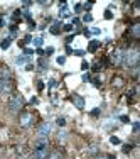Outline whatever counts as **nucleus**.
<instances>
[{"label": "nucleus", "instance_id": "1", "mask_svg": "<svg viewBox=\"0 0 140 159\" xmlns=\"http://www.w3.org/2000/svg\"><path fill=\"white\" fill-rule=\"evenodd\" d=\"M140 61V52L137 48H130L123 52V64L128 68H137Z\"/></svg>", "mask_w": 140, "mask_h": 159}, {"label": "nucleus", "instance_id": "2", "mask_svg": "<svg viewBox=\"0 0 140 159\" xmlns=\"http://www.w3.org/2000/svg\"><path fill=\"white\" fill-rule=\"evenodd\" d=\"M9 110L12 113H19L22 110V107H24V97L19 95V93H15V95H12L9 98Z\"/></svg>", "mask_w": 140, "mask_h": 159}, {"label": "nucleus", "instance_id": "3", "mask_svg": "<svg viewBox=\"0 0 140 159\" xmlns=\"http://www.w3.org/2000/svg\"><path fill=\"white\" fill-rule=\"evenodd\" d=\"M19 124H20V127H24V129L31 127L32 124H34V113H31V112H22L20 117H19Z\"/></svg>", "mask_w": 140, "mask_h": 159}, {"label": "nucleus", "instance_id": "4", "mask_svg": "<svg viewBox=\"0 0 140 159\" xmlns=\"http://www.w3.org/2000/svg\"><path fill=\"white\" fill-rule=\"evenodd\" d=\"M14 90V83L12 80H0V95L5 97V95H10Z\"/></svg>", "mask_w": 140, "mask_h": 159}, {"label": "nucleus", "instance_id": "5", "mask_svg": "<svg viewBox=\"0 0 140 159\" xmlns=\"http://www.w3.org/2000/svg\"><path fill=\"white\" fill-rule=\"evenodd\" d=\"M51 132H52V125H51V124H49V122H42L39 125V129H37V137H39V139L41 137H47Z\"/></svg>", "mask_w": 140, "mask_h": 159}, {"label": "nucleus", "instance_id": "6", "mask_svg": "<svg viewBox=\"0 0 140 159\" xmlns=\"http://www.w3.org/2000/svg\"><path fill=\"white\" fill-rule=\"evenodd\" d=\"M49 156V147H34L32 159H47Z\"/></svg>", "mask_w": 140, "mask_h": 159}, {"label": "nucleus", "instance_id": "7", "mask_svg": "<svg viewBox=\"0 0 140 159\" xmlns=\"http://www.w3.org/2000/svg\"><path fill=\"white\" fill-rule=\"evenodd\" d=\"M123 49H116V51H113L112 54V64L113 66H120V64H123Z\"/></svg>", "mask_w": 140, "mask_h": 159}, {"label": "nucleus", "instance_id": "8", "mask_svg": "<svg viewBox=\"0 0 140 159\" xmlns=\"http://www.w3.org/2000/svg\"><path fill=\"white\" fill-rule=\"evenodd\" d=\"M71 98H73V103L76 105L78 110H83V108H85V98H83V97H79V95H73Z\"/></svg>", "mask_w": 140, "mask_h": 159}, {"label": "nucleus", "instance_id": "9", "mask_svg": "<svg viewBox=\"0 0 140 159\" xmlns=\"http://www.w3.org/2000/svg\"><path fill=\"white\" fill-rule=\"evenodd\" d=\"M0 80H12V71H10V68H7V66L0 68Z\"/></svg>", "mask_w": 140, "mask_h": 159}, {"label": "nucleus", "instance_id": "10", "mask_svg": "<svg viewBox=\"0 0 140 159\" xmlns=\"http://www.w3.org/2000/svg\"><path fill=\"white\" fill-rule=\"evenodd\" d=\"M47 159H63V154H61V151H52V152H49Z\"/></svg>", "mask_w": 140, "mask_h": 159}, {"label": "nucleus", "instance_id": "11", "mask_svg": "<svg viewBox=\"0 0 140 159\" xmlns=\"http://www.w3.org/2000/svg\"><path fill=\"white\" fill-rule=\"evenodd\" d=\"M98 48H100V43H98V41H91V43H90V46H88V51L90 52H96Z\"/></svg>", "mask_w": 140, "mask_h": 159}, {"label": "nucleus", "instance_id": "12", "mask_svg": "<svg viewBox=\"0 0 140 159\" xmlns=\"http://www.w3.org/2000/svg\"><path fill=\"white\" fill-rule=\"evenodd\" d=\"M29 61H31V59H29V56H19V58L15 59L17 64H29Z\"/></svg>", "mask_w": 140, "mask_h": 159}, {"label": "nucleus", "instance_id": "13", "mask_svg": "<svg viewBox=\"0 0 140 159\" xmlns=\"http://www.w3.org/2000/svg\"><path fill=\"white\" fill-rule=\"evenodd\" d=\"M132 34H133L135 39L140 36V24H133V27H132Z\"/></svg>", "mask_w": 140, "mask_h": 159}, {"label": "nucleus", "instance_id": "14", "mask_svg": "<svg viewBox=\"0 0 140 159\" xmlns=\"http://www.w3.org/2000/svg\"><path fill=\"white\" fill-rule=\"evenodd\" d=\"M59 24H61V22H56L54 25H51V34H58L59 31H61V25Z\"/></svg>", "mask_w": 140, "mask_h": 159}, {"label": "nucleus", "instance_id": "15", "mask_svg": "<svg viewBox=\"0 0 140 159\" xmlns=\"http://www.w3.org/2000/svg\"><path fill=\"white\" fill-rule=\"evenodd\" d=\"M10 41H12V37H9V39L3 41V43H2V49H7V48H9V46H10Z\"/></svg>", "mask_w": 140, "mask_h": 159}, {"label": "nucleus", "instance_id": "16", "mask_svg": "<svg viewBox=\"0 0 140 159\" xmlns=\"http://www.w3.org/2000/svg\"><path fill=\"white\" fill-rule=\"evenodd\" d=\"M83 20H85V22H91L93 20L91 14H85V16H83Z\"/></svg>", "mask_w": 140, "mask_h": 159}, {"label": "nucleus", "instance_id": "17", "mask_svg": "<svg viewBox=\"0 0 140 159\" xmlns=\"http://www.w3.org/2000/svg\"><path fill=\"white\" fill-rule=\"evenodd\" d=\"M122 151H123V152H130V151H132V146H130V144H125V146L122 147Z\"/></svg>", "mask_w": 140, "mask_h": 159}, {"label": "nucleus", "instance_id": "18", "mask_svg": "<svg viewBox=\"0 0 140 159\" xmlns=\"http://www.w3.org/2000/svg\"><path fill=\"white\" fill-rule=\"evenodd\" d=\"M88 68H90V63H86V61H83V63H81V70H83V71H86Z\"/></svg>", "mask_w": 140, "mask_h": 159}, {"label": "nucleus", "instance_id": "19", "mask_svg": "<svg viewBox=\"0 0 140 159\" xmlns=\"http://www.w3.org/2000/svg\"><path fill=\"white\" fill-rule=\"evenodd\" d=\"M120 120H122L123 124H128V122H130V119H128L127 115H122V117H120Z\"/></svg>", "mask_w": 140, "mask_h": 159}, {"label": "nucleus", "instance_id": "20", "mask_svg": "<svg viewBox=\"0 0 140 159\" xmlns=\"http://www.w3.org/2000/svg\"><path fill=\"white\" fill-rule=\"evenodd\" d=\"M34 44H36V46H41V44H42V37H37V39H34Z\"/></svg>", "mask_w": 140, "mask_h": 159}, {"label": "nucleus", "instance_id": "21", "mask_svg": "<svg viewBox=\"0 0 140 159\" xmlns=\"http://www.w3.org/2000/svg\"><path fill=\"white\" fill-rule=\"evenodd\" d=\"M66 63V58H64V56H59L58 58V64H64Z\"/></svg>", "mask_w": 140, "mask_h": 159}, {"label": "nucleus", "instance_id": "22", "mask_svg": "<svg viewBox=\"0 0 140 159\" xmlns=\"http://www.w3.org/2000/svg\"><path fill=\"white\" fill-rule=\"evenodd\" d=\"M54 86H58V81H54V80H51V81H49V88H54Z\"/></svg>", "mask_w": 140, "mask_h": 159}, {"label": "nucleus", "instance_id": "23", "mask_svg": "<svg viewBox=\"0 0 140 159\" xmlns=\"http://www.w3.org/2000/svg\"><path fill=\"white\" fill-rule=\"evenodd\" d=\"M110 142H112V144H120V139L118 137H112V139H110Z\"/></svg>", "mask_w": 140, "mask_h": 159}, {"label": "nucleus", "instance_id": "24", "mask_svg": "<svg viewBox=\"0 0 140 159\" xmlns=\"http://www.w3.org/2000/svg\"><path fill=\"white\" fill-rule=\"evenodd\" d=\"M112 17H113V14L110 12V9H108L107 12H105V19H112Z\"/></svg>", "mask_w": 140, "mask_h": 159}, {"label": "nucleus", "instance_id": "25", "mask_svg": "<svg viewBox=\"0 0 140 159\" xmlns=\"http://www.w3.org/2000/svg\"><path fill=\"white\" fill-rule=\"evenodd\" d=\"M44 52H46L47 56H49V54H52V52H54V48H47V49H46V51H44Z\"/></svg>", "mask_w": 140, "mask_h": 159}, {"label": "nucleus", "instance_id": "26", "mask_svg": "<svg viewBox=\"0 0 140 159\" xmlns=\"http://www.w3.org/2000/svg\"><path fill=\"white\" fill-rule=\"evenodd\" d=\"M64 31H73V24H66L64 25Z\"/></svg>", "mask_w": 140, "mask_h": 159}, {"label": "nucleus", "instance_id": "27", "mask_svg": "<svg viewBox=\"0 0 140 159\" xmlns=\"http://www.w3.org/2000/svg\"><path fill=\"white\" fill-rule=\"evenodd\" d=\"M64 124H66V120H64L63 117H61V119H58V125H61V127H63Z\"/></svg>", "mask_w": 140, "mask_h": 159}, {"label": "nucleus", "instance_id": "28", "mask_svg": "<svg viewBox=\"0 0 140 159\" xmlns=\"http://www.w3.org/2000/svg\"><path fill=\"white\" fill-rule=\"evenodd\" d=\"M74 12H81V3H76V7H74Z\"/></svg>", "mask_w": 140, "mask_h": 159}, {"label": "nucleus", "instance_id": "29", "mask_svg": "<svg viewBox=\"0 0 140 159\" xmlns=\"http://www.w3.org/2000/svg\"><path fill=\"white\" fill-rule=\"evenodd\" d=\"M29 29H31V31H32V29H36V22H34V20L29 22Z\"/></svg>", "mask_w": 140, "mask_h": 159}, {"label": "nucleus", "instance_id": "30", "mask_svg": "<svg viewBox=\"0 0 140 159\" xmlns=\"http://www.w3.org/2000/svg\"><path fill=\"white\" fill-rule=\"evenodd\" d=\"M74 54H76V56H83V54H85V51H79V49H78V51H74Z\"/></svg>", "mask_w": 140, "mask_h": 159}, {"label": "nucleus", "instance_id": "31", "mask_svg": "<svg viewBox=\"0 0 140 159\" xmlns=\"http://www.w3.org/2000/svg\"><path fill=\"white\" fill-rule=\"evenodd\" d=\"M91 32H93V34H100V29H98V27H93Z\"/></svg>", "mask_w": 140, "mask_h": 159}, {"label": "nucleus", "instance_id": "32", "mask_svg": "<svg viewBox=\"0 0 140 159\" xmlns=\"http://www.w3.org/2000/svg\"><path fill=\"white\" fill-rule=\"evenodd\" d=\"M83 81H90V75H83Z\"/></svg>", "mask_w": 140, "mask_h": 159}, {"label": "nucleus", "instance_id": "33", "mask_svg": "<svg viewBox=\"0 0 140 159\" xmlns=\"http://www.w3.org/2000/svg\"><path fill=\"white\" fill-rule=\"evenodd\" d=\"M98 113H100V108H94V110L91 112V115H98Z\"/></svg>", "mask_w": 140, "mask_h": 159}, {"label": "nucleus", "instance_id": "34", "mask_svg": "<svg viewBox=\"0 0 140 159\" xmlns=\"http://www.w3.org/2000/svg\"><path fill=\"white\" fill-rule=\"evenodd\" d=\"M138 127H140V125H138V122H137V124H133V132H137V130H138Z\"/></svg>", "mask_w": 140, "mask_h": 159}, {"label": "nucleus", "instance_id": "35", "mask_svg": "<svg viewBox=\"0 0 140 159\" xmlns=\"http://www.w3.org/2000/svg\"><path fill=\"white\" fill-rule=\"evenodd\" d=\"M25 70H27V71H29V70H34V66H32V64H31V63H29V64H27V66H25Z\"/></svg>", "mask_w": 140, "mask_h": 159}, {"label": "nucleus", "instance_id": "36", "mask_svg": "<svg viewBox=\"0 0 140 159\" xmlns=\"http://www.w3.org/2000/svg\"><path fill=\"white\" fill-rule=\"evenodd\" d=\"M3 25H5V20H3V19H0V27H3Z\"/></svg>", "mask_w": 140, "mask_h": 159}, {"label": "nucleus", "instance_id": "37", "mask_svg": "<svg viewBox=\"0 0 140 159\" xmlns=\"http://www.w3.org/2000/svg\"><path fill=\"white\" fill-rule=\"evenodd\" d=\"M20 159H24V157H20Z\"/></svg>", "mask_w": 140, "mask_h": 159}]
</instances>
